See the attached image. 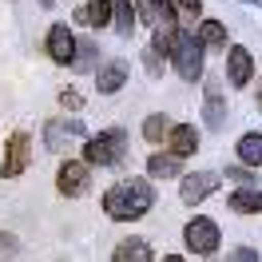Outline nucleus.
I'll list each match as a JSON object with an SVG mask.
<instances>
[{
    "instance_id": "obj_10",
    "label": "nucleus",
    "mask_w": 262,
    "mask_h": 262,
    "mask_svg": "<svg viewBox=\"0 0 262 262\" xmlns=\"http://www.w3.org/2000/svg\"><path fill=\"white\" fill-rule=\"evenodd\" d=\"M76 135H83L80 119H48V127H44V143H48V151H64L68 139H76Z\"/></svg>"
},
{
    "instance_id": "obj_13",
    "label": "nucleus",
    "mask_w": 262,
    "mask_h": 262,
    "mask_svg": "<svg viewBox=\"0 0 262 262\" xmlns=\"http://www.w3.org/2000/svg\"><path fill=\"white\" fill-rule=\"evenodd\" d=\"M203 119H207V127H211V131H223V127H227V99H223V92H219V88H207Z\"/></svg>"
},
{
    "instance_id": "obj_4",
    "label": "nucleus",
    "mask_w": 262,
    "mask_h": 262,
    "mask_svg": "<svg viewBox=\"0 0 262 262\" xmlns=\"http://www.w3.org/2000/svg\"><path fill=\"white\" fill-rule=\"evenodd\" d=\"M28 159H32V139H28L24 131H12V135H8V143H4V163H0V175H4V179L24 175Z\"/></svg>"
},
{
    "instance_id": "obj_21",
    "label": "nucleus",
    "mask_w": 262,
    "mask_h": 262,
    "mask_svg": "<svg viewBox=\"0 0 262 262\" xmlns=\"http://www.w3.org/2000/svg\"><path fill=\"white\" fill-rule=\"evenodd\" d=\"M147 171L155 179H171V175H179V159H175V155H151Z\"/></svg>"
},
{
    "instance_id": "obj_32",
    "label": "nucleus",
    "mask_w": 262,
    "mask_h": 262,
    "mask_svg": "<svg viewBox=\"0 0 262 262\" xmlns=\"http://www.w3.org/2000/svg\"><path fill=\"white\" fill-rule=\"evenodd\" d=\"M246 4H258V8H262V0H246Z\"/></svg>"
},
{
    "instance_id": "obj_2",
    "label": "nucleus",
    "mask_w": 262,
    "mask_h": 262,
    "mask_svg": "<svg viewBox=\"0 0 262 262\" xmlns=\"http://www.w3.org/2000/svg\"><path fill=\"white\" fill-rule=\"evenodd\" d=\"M127 151V131L123 127H112V131H99L83 143V163L88 167H112L123 159Z\"/></svg>"
},
{
    "instance_id": "obj_24",
    "label": "nucleus",
    "mask_w": 262,
    "mask_h": 262,
    "mask_svg": "<svg viewBox=\"0 0 262 262\" xmlns=\"http://www.w3.org/2000/svg\"><path fill=\"white\" fill-rule=\"evenodd\" d=\"M16 250H20V238L4 230V234H0V262H12V258H16Z\"/></svg>"
},
{
    "instance_id": "obj_15",
    "label": "nucleus",
    "mask_w": 262,
    "mask_h": 262,
    "mask_svg": "<svg viewBox=\"0 0 262 262\" xmlns=\"http://www.w3.org/2000/svg\"><path fill=\"white\" fill-rule=\"evenodd\" d=\"M230 211L238 214H262V191L258 187H238L230 195Z\"/></svg>"
},
{
    "instance_id": "obj_23",
    "label": "nucleus",
    "mask_w": 262,
    "mask_h": 262,
    "mask_svg": "<svg viewBox=\"0 0 262 262\" xmlns=\"http://www.w3.org/2000/svg\"><path fill=\"white\" fill-rule=\"evenodd\" d=\"M171 127H175V123H171L163 112H155V115H147V123H143V135H147L151 143H159V139H163Z\"/></svg>"
},
{
    "instance_id": "obj_3",
    "label": "nucleus",
    "mask_w": 262,
    "mask_h": 262,
    "mask_svg": "<svg viewBox=\"0 0 262 262\" xmlns=\"http://www.w3.org/2000/svg\"><path fill=\"white\" fill-rule=\"evenodd\" d=\"M171 60H175V72H179L187 83L203 80V48H199L195 32H175V40H171Z\"/></svg>"
},
{
    "instance_id": "obj_18",
    "label": "nucleus",
    "mask_w": 262,
    "mask_h": 262,
    "mask_svg": "<svg viewBox=\"0 0 262 262\" xmlns=\"http://www.w3.org/2000/svg\"><path fill=\"white\" fill-rule=\"evenodd\" d=\"M76 20H80V24H92V28L112 24V0H88V8L76 12Z\"/></svg>"
},
{
    "instance_id": "obj_27",
    "label": "nucleus",
    "mask_w": 262,
    "mask_h": 262,
    "mask_svg": "<svg viewBox=\"0 0 262 262\" xmlns=\"http://www.w3.org/2000/svg\"><path fill=\"white\" fill-rule=\"evenodd\" d=\"M143 64H147V72L151 76H159V72H163V56H159V52H143Z\"/></svg>"
},
{
    "instance_id": "obj_20",
    "label": "nucleus",
    "mask_w": 262,
    "mask_h": 262,
    "mask_svg": "<svg viewBox=\"0 0 262 262\" xmlns=\"http://www.w3.org/2000/svg\"><path fill=\"white\" fill-rule=\"evenodd\" d=\"M143 12H147V20L155 28H171V24H175V4H171V0H147Z\"/></svg>"
},
{
    "instance_id": "obj_25",
    "label": "nucleus",
    "mask_w": 262,
    "mask_h": 262,
    "mask_svg": "<svg viewBox=\"0 0 262 262\" xmlns=\"http://www.w3.org/2000/svg\"><path fill=\"white\" fill-rule=\"evenodd\" d=\"M175 8H179L187 20H195L199 12H203V0H175Z\"/></svg>"
},
{
    "instance_id": "obj_6",
    "label": "nucleus",
    "mask_w": 262,
    "mask_h": 262,
    "mask_svg": "<svg viewBox=\"0 0 262 262\" xmlns=\"http://www.w3.org/2000/svg\"><path fill=\"white\" fill-rule=\"evenodd\" d=\"M214 191H219V175H214V171H195V175H187V179H183V187H179V195H183V203H187V207L203 203V199L214 195Z\"/></svg>"
},
{
    "instance_id": "obj_22",
    "label": "nucleus",
    "mask_w": 262,
    "mask_h": 262,
    "mask_svg": "<svg viewBox=\"0 0 262 262\" xmlns=\"http://www.w3.org/2000/svg\"><path fill=\"white\" fill-rule=\"evenodd\" d=\"M72 68H76V72H88V68H96V44H92V40H76V56H72Z\"/></svg>"
},
{
    "instance_id": "obj_26",
    "label": "nucleus",
    "mask_w": 262,
    "mask_h": 262,
    "mask_svg": "<svg viewBox=\"0 0 262 262\" xmlns=\"http://www.w3.org/2000/svg\"><path fill=\"white\" fill-rule=\"evenodd\" d=\"M227 262H258V250H250V246H238V250H230Z\"/></svg>"
},
{
    "instance_id": "obj_11",
    "label": "nucleus",
    "mask_w": 262,
    "mask_h": 262,
    "mask_svg": "<svg viewBox=\"0 0 262 262\" xmlns=\"http://www.w3.org/2000/svg\"><path fill=\"white\" fill-rule=\"evenodd\" d=\"M167 147H171V155L183 163L187 155H195V151H199V131L191 127V123H175V127L167 131Z\"/></svg>"
},
{
    "instance_id": "obj_19",
    "label": "nucleus",
    "mask_w": 262,
    "mask_h": 262,
    "mask_svg": "<svg viewBox=\"0 0 262 262\" xmlns=\"http://www.w3.org/2000/svg\"><path fill=\"white\" fill-rule=\"evenodd\" d=\"M238 159L246 167H262V135L258 131H246L243 139H238Z\"/></svg>"
},
{
    "instance_id": "obj_28",
    "label": "nucleus",
    "mask_w": 262,
    "mask_h": 262,
    "mask_svg": "<svg viewBox=\"0 0 262 262\" xmlns=\"http://www.w3.org/2000/svg\"><path fill=\"white\" fill-rule=\"evenodd\" d=\"M60 103H64L68 112H76V107H83V96L80 92H60Z\"/></svg>"
},
{
    "instance_id": "obj_9",
    "label": "nucleus",
    "mask_w": 262,
    "mask_h": 262,
    "mask_svg": "<svg viewBox=\"0 0 262 262\" xmlns=\"http://www.w3.org/2000/svg\"><path fill=\"white\" fill-rule=\"evenodd\" d=\"M48 56L56 64H72V56H76V36L68 24H52L48 28Z\"/></svg>"
},
{
    "instance_id": "obj_5",
    "label": "nucleus",
    "mask_w": 262,
    "mask_h": 262,
    "mask_svg": "<svg viewBox=\"0 0 262 262\" xmlns=\"http://www.w3.org/2000/svg\"><path fill=\"white\" fill-rule=\"evenodd\" d=\"M183 238H187V246H191L195 254H214V250H219V227H214L211 219H203V214L187 223Z\"/></svg>"
},
{
    "instance_id": "obj_17",
    "label": "nucleus",
    "mask_w": 262,
    "mask_h": 262,
    "mask_svg": "<svg viewBox=\"0 0 262 262\" xmlns=\"http://www.w3.org/2000/svg\"><path fill=\"white\" fill-rule=\"evenodd\" d=\"M112 24H115L119 36L135 32V4H131V0H112Z\"/></svg>"
},
{
    "instance_id": "obj_1",
    "label": "nucleus",
    "mask_w": 262,
    "mask_h": 262,
    "mask_svg": "<svg viewBox=\"0 0 262 262\" xmlns=\"http://www.w3.org/2000/svg\"><path fill=\"white\" fill-rule=\"evenodd\" d=\"M151 203H155V187L147 179H123L103 195V214L115 223H135L151 211Z\"/></svg>"
},
{
    "instance_id": "obj_8",
    "label": "nucleus",
    "mask_w": 262,
    "mask_h": 262,
    "mask_svg": "<svg viewBox=\"0 0 262 262\" xmlns=\"http://www.w3.org/2000/svg\"><path fill=\"white\" fill-rule=\"evenodd\" d=\"M250 76H254V56H250L243 44H234V48L227 52V80L234 83V88H246Z\"/></svg>"
},
{
    "instance_id": "obj_29",
    "label": "nucleus",
    "mask_w": 262,
    "mask_h": 262,
    "mask_svg": "<svg viewBox=\"0 0 262 262\" xmlns=\"http://www.w3.org/2000/svg\"><path fill=\"white\" fill-rule=\"evenodd\" d=\"M227 175H230V179H238V183H250V175H246V171H243V167H230V171H227Z\"/></svg>"
},
{
    "instance_id": "obj_12",
    "label": "nucleus",
    "mask_w": 262,
    "mask_h": 262,
    "mask_svg": "<svg viewBox=\"0 0 262 262\" xmlns=\"http://www.w3.org/2000/svg\"><path fill=\"white\" fill-rule=\"evenodd\" d=\"M123 83H127V64H123V60H112V64H103L96 72V88L103 96H115Z\"/></svg>"
},
{
    "instance_id": "obj_30",
    "label": "nucleus",
    "mask_w": 262,
    "mask_h": 262,
    "mask_svg": "<svg viewBox=\"0 0 262 262\" xmlns=\"http://www.w3.org/2000/svg\"><path fill=\"white\" fill-rule=\"evenodd\" d=\"M163 262H187V258H179V254H171V258H163Z\"/></svg>"
},
{
    "instance_id": "obj_7",
    "label": "nucleus",
    "mask_w": 262,
    "mask_h": 262,
    "mask_svg": "<svg viewBox=\"0 0 262 262\" xmlns=\"http://www.w3.org/2000/svg\"><path fill=\"white\" fill-rule=\"evenodd\" d=\"M88 163H80V159H68L64 167H60V179H56V187H60V195L68 199H80L83 191H88Z\"/></svg>"
},
{
    "instance_id": "obj_14",
    "label": "nucleus",
    "mask_w": 262,
    "mask_h": 262,
    "mask_svg": "<svg viewBox=\"0 0 262 262\" xmlns=\"http://www.w3.org/2000/svg\"><path fill=\"white\" fill-rule=\"evenodd\" d=\"M195 40H199V48H227V24L223 20H203Z\"/></svg>"
},
{
    "instance_id": "obj_16",
    "label": "nucleus",
    "mask_w": 262,
    "mask_h": 262,
    "mask_svg": "<svg viewBox=\"0 0 262 262\" xmlns=\"http://www.w3.org/2000/svg\"><path fill=\"white\" fill-rule=\"evenodd\" d=\"M112 262H151V246L143 238H123V243L115 246Z\"/></svg>"
},
{
    "instance_id": "obj_31",
    "label": "nucleus",
    "mask_w": 262,
    "mask_h": 262,
    "mask_svg": "<svg viewBox=\"0 0 262 262\" xmlns=\"http://www.w3.org/2000/svg\"><path fill=\"white\" fill-rule=\"evenodd\" d=\"M40 4H44V8H52V0H40Z\"/></svg>"
}]
</instances>
